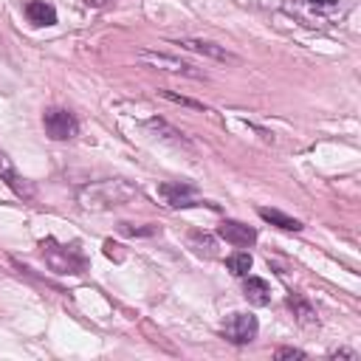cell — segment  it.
Segmentation results:
<instances>
[{
	"mask_svg": "<svg viewBox=\"0 0 361 361\" xmlns=\"http://www.w3.org/2000/svg\"><path fill=\"white\" fill-rule=\"evenodd\" d=\"M217 234L226 240V243H231V245H251L254 240H257V231L251 228V226H245V223H240V220H223L220 226H217Z\"/></svg>",
	"mask_w": 361,
	"mask_h": 361,
	"instance_id": "cell-8",
	"label": "cell"
},
{
	"mask_svg": "<svg viewBox=\"0 0 361 361\" xmlns=\"http://www.w3.org/2000/svg\"><path fill=\"white\" fill-rule=\"evenodd\" d=\"M138 59H141V62H147V65H152V68L169 71V73H183V76H195V79H200V76H203V73H200V71H195L189 62H183V59H178V56H169V54H158V51H138Z\"/></svg>",
	"mask_w": 361,
	"mask_h": 361,
	"instance_id": "cell-5",
	"label": "cell"
},
{
	"mask_svg": "<svg viewBox=\"0 0 361 361\" xmlns=\"http://www.w3.org/2000/svg\"><path fill=\"white\" fill-rule=\"evenodd\" d=\"M164 99H169V102H175V104H183V107H192V110H203V113H209V107L203 104V102H195V99H189V96H178V93H172V90H158Z\"/></svg>",
	"mask_w": 361,
	"mask_h": 361,
	"instance_id": "cell-16",
	"label": "cell"
},
{
	"mask_svg": "<svg viewBox=\"0 0 361 361\" xmlns=\"http://www.w3.org/2000/svg\"><path fill=\"white\" fill-rule=\"evenodd\" d=\"M158 195L166 200V206L172 209H183V206H197V197H195V189L189 183H161L158 186Z\"/></svg>",
	"mask_w": 361,
	"mask_h": 361,
	"instance_id": "cell-7",
	"label": "cell"
},
{
	"mask_svg": "<svg viewBox=\"0 0 361 361\" xmlns=\"http://www.w3.org/2000/svg\"><path fill=\"white\" fill-rule=\"evenodd\" d=\"M118 228H121L124 234H130V237H144V234H155V231H158L155 226H147V228H135V226H130V223H121Z\"/></svg>",
	"mask_w": 361,
	"mask_h": 361,
	"instance_id": "cell-18",
	"label": "cell"
},
{
	"mask_svg": "<svg viewBox=\"0 0 361 361\" xmlns=\"http://www.w3.org/2000/svg\"><path fill=\"white\" fill-rule=\"evenodd\" d=\"M288 307L293 310V316H296L302 324H316V310H313L310 302L302 299L299 293H290V296H288Z\"/></svg>",
	"mask_w": 361,
	"mask_h": 361,
	"instance_id": "cell-12",
	"label": "cell"
},
{
	"mask_svg": "<svg viewBox=\"0 0 361 361\" xmlns=\"http://www.w3.org/2000/svg\"><path fill=\"white\" fill-rule=\"evenodd\" d=\"M274 358H305V353L296 350V347H279V350L274 353Z\"/></svg>",
	"mask_w": 361,
	"mask_h": 361,
	"instance_id": "cell-19",
	"label": "cell"
},
{
	"mask_svg": "<svg viewBox=\"0 0 361 361\" xmlns=\"http://www.w3.org/2000/svg\"><path fill=\"white\" fill-rule=\"evenodd\" d=\"M42 127L45 133L54 138V141H71L76 133H79V121L71 110H62V107H48L42 113Z\"/></svg>",
	"mask_w": 361,
	"mask_h": 361,
	"instance_id": "cell-3",
	"label": "cell"
},
{
	"mask_svg": "<svg viewBox=\"0 0 361 361\" xmlns=\"http://www.w3.org/2000/svg\"><path fill=\"white\" fill-rule=\"evenodd\" d=\"M138 197V189L124 180V178H107V180H93L79 189V203L87 212H110L118 206H127L130 200Z\"/></svg>",
	"mask_w": 361,
	"mask_h": 361,
	"instance_id": "cell-1",
	"label": "cell"
},
{
	"mask_svg": "<svg viewBox=\"0 0 361 361\" xmlns=\"http://www.w3.org/2000/svg\"><path fill=\"white\" fill-rule=\"evenodd\" d=\"M189 243H192V248H195L197 254H203V257H214V237L200 234V231H192V234H189Z\"/></svg>",
	"mask_w": 361,
	"mask_h": 361,
	"instance_id": "cell-14",
	"label": "cell"
},
{
	"mask_svg": "<svg viewBox=\"0 0 361 361\" xmlns=\"http://www.w3.org/2000/svg\"><path fill=\"white\" fill-rule=\"evenodd\" d=\"M175 45L186 48V51H195V54H203V56H212V59H220V62H237V56H234L231 51H226L223 45L209 42V39H192V37H183V39H175Z\"/></svg>",
	"mask_w": 361,
	"mask_h": 361,
	"instance_id": "cell-6",
	"label": "cell"
},
{
	"mask_svg": "<svg viewBox=\"0 0 361 361\" xmlns=\"http://www.w3.org/2000/svg\"><path fill=\"white\" fill-rule=\"evenodd\" d=\"M259 217L262 220H268V223H274L276 228H282V231H299L302 228V223L296 220V217H288V214H282V212H276V209H259Z\"/></svg>",
	"mask_w": 361,
	"mask_h": 361,
	"instance_id": "cell-11",
	"label": "cell"
},
{
	"mask_svg": "<svg viewBox=\"0 0 361 361\" xmlns=\"http://www.w3.org/2000/svg\"><path fill=\"white\" fill-rule=\"evenodd\" d=\"M243 293H245V299H248L251 305H257V307H262V305L271 302V285H268L265 279H259V276H248V274H245Z\"/></svg>",
	"mask_w": 361,
	"mask_h": 361,
	"instance_id": "cell-9",
	"label": "cell"
},
{
	"mask_svg": "<svg viewBox=\"0 0 361 361\" xmlns=\"http://www.w3.org/2000/svg\"><path fill=\"white\" fill-rule=\"evenodd\" d=\"M25 17H28V23H34V25H54V23H56V11H54V6L45 3V0H31V3H25Z\"/></svg>",
	"mask_w": 361,
	"mask_h": 361,
	"instance_id": "cell-10",
	"label": "cell"
},
{
	"mask_svg": "<svg viewBox=\"0 0 361 361\" xmlns=\"http://www.w3.org/2000/svg\"><path fill=\"white\" fill-rule=\"evenodd\" d=\"M333 358H358V355H355L353 350H336V353H333Z\"/></svg>",
	"mask_w": 361,
	"mask_h": 361,
	"instance_id": "cell-21",
	"label": "cell"
},
{
	"mask_svg": "<svg viewBox=\"0 0 361 361\" xmlns=\"http://www.w3.org/2000/svg\"><path fill=\"white\" fill-rule=\"evenodd\" d=\"M149 130H155V133H166L164 138H172L175 144H186V138H183L178 130H172L166 121H161V118H152V121H149Z\"/></svg>",
	"mask_w": 361,
	"mask_h": 361,
	"instance_id": "cell-17",
	"label": "cell"
},
{
	"mask_svg": "<svg viewBox=\"0 0 361 361\" xmlns=\"http://www.w3.org/2000/svg\"><path fill=\"white\" fill-rule=\"evenodd\" d=\"M257 330H259V324H257V316H251V313H231L223 322V336L231 344H248V341H254Z\"/></svg>",
	"mask_w": 361,
	"mask_h": 361,
	"instance_id": "cell-4",
	"label": "cell"
},
{
	"mask_svg": "<svg viewBox=\"0 0 361 361\" xmlns=\"http://www.w3.org/2000/svg\"><path fill=\"white\" fill-rule=\"evenodd\" d=\"M0 178H6V183L17 192V195H28V186L25 183H20V175L14 172V166H11V161L6 158V152L0 149Z\"/></svg>",
	"mask_w": 361,
	"mask_h": 361,
	"instance_id": "cell-13",
	"label": "cell"
},
{
	"mask_svg": "<svg viewBox=\"0 0 361 361\" xmlns=\"http://www.w3.org/2000/svg\"><path fill=\"white\" fill-rule=\"evenodd\" d=\"M39 248H42L45 262H48L51 271H56V274H82V271L87 268V257L82 254V248H79L76 243L59 245L56 240L48 237V240L39 243Z\"/></svg>",
	"mask_w": 361,
	"mask_h": 361,
	"instance_id": "cell-2",
	"label": "cell"
},
{
	"mask_svg": "<svg viewBox=\"0 0 361 361\" xmlns=\"http://www.w3.org/2000/svg\"><path fill=\"white\" fill-rule=\"evenodd\" d=\"M107 0H85V6H104Z\"/></svg>",
	"mask_w": 361,
	"mask_h": 361,
	"instance_id": "cell-22",
	"label": "cell"
},
{
	"mask_svg": "<svg viewBox=\"0 0 361 361\" xmlns=\"http://www.w3.org/2000/svg\"><path fill=\"white\" fill-rule=\"evenodd\" d=\"M226 265H228V271H231V274H237V276H245V274L251 271V254H245V251H237V254H231V257L226 259Z\"/></svg>",
	"mask_w": 361,
	"mask_h": 361,
	"instance_id": "cell-15",
	"label": "cell"
},
{
	"mask_svg": "<svg viewBox=\"0 0 361 361\" xmlns=\"http://www.w3.org/2000/svg\"><path fill=\"white\" fill-rule=\"evenodd\" d=\"M310 6H316V8H336L338 6V0H307Z\"/></svg>",
	"mask_w": 361,
	"mask_h": 361,
	"instance_id": "cell-20",
	"label": "cell"
}]
</instances>
